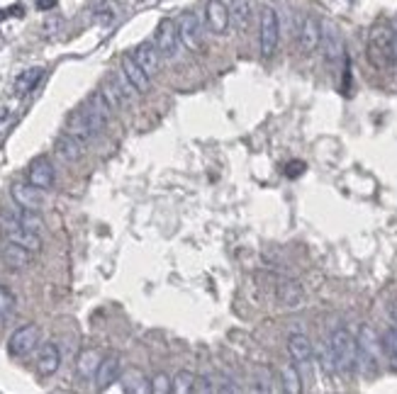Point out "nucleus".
<instances>
[{"label":"nucleus","mask_w":397,"mask_h":394,"mask_svg":"<svg viewBox=\"0 0 397 394\" xmlns=\"http://www.w3.org/2000/svg\"><path fill=\"white\" fill-rule=\"evenodd\" d=\"M288 353L290 358L295 360V365H298V370H310L312 365V343L310 338L304 336V333H293V336L288 338Z\"/></svg>","instance_id":"4468645a"},{"label":"nucleus","mask_w":397,"mask_h":394,"mask_svg":"<svg viewBox=\"0 0 397 394\" xmlns=\"http://www.w3.org/2000/svg\"><path fill=\"white\" fill-rule=\"evenodd\" d=\"M0 256H3L8 268H15V270H22V268H27L32 263V251L12 244V241H6V246L0 248Z\"/></svg>","instance_id":"4be33fe9"},{"label":"nucleus","mask_w":397,"mask_h":394,"mask_svg":"<svg viewBox=\"0 0 397 394\" xmlns=\"http://www.w3.org/2000/svg\"><path fill=\"white\" fill-rule=\"evenodd\" d=\"M151 392L154 394H168L171 392V380H168V375H164V373H159L154 380H151Z\"/></svg>","instance_id":"f704fd0d"},{"label":"nucleus","mask_w":397,"mask_h":394,"mask_svg":"<svg viewBox=\"0 0 397 394\" xmlns=\"http://www.w3.org/2000/svg\"><path fill=\"white\" fill-rule=\"evenodd\" d=\"M154 44L156 49L161 52L164 59H175L178 57V49H181V37H178V27H175L173 20L164 17L156 27V35H154Z\"/></svg>","instance_id":"423d86ee"},{"label":"nucleus","mask_w":397,"mask_h":394,"mask_svg":"<svg viewBox=\"0 0 397 394\" xmlns=\"http://www.w3.org/2000/svg\"><path fill=\"white\" fill-rule=\"evenodd\" d=\"M322 44V25L317 17L307 15L300 20L298 27V46L302 54H312Z\"/></svg>","instance_id":"9d476101"},{"label":"nucleus","mask_w":397,"mask_h":394,"mask_svg":"<svg viewBox=\"0 0 397 394\" xmlns=\"http://www.w3.org/2000/svg\"><path fill=\"white\" fill-rule=\"evenodd\" d=\"M195 392H215V384H212V377H197L195 380Z\"/></svg>","instance_id":"c9c22d12"},{"label":"nucleus","mask_w":397,"mask_h":394,"mask_svg":"<svg viewBox=\"0 0 397 394\" xmlns=\"http://www.w3.org/2000/svg\"><path fill=\"white\" fill-rule=\"evenodd\" d=\"M83 112H86L88 122H90V127H93V134L98 137V134H103V129L108 127V119H110V103L105 100L103 92H93V95L88 97L86 105H83Z\"/></svg>","instance_id":"6e6552de"},{"label":"nucleus","mask_w":397,"mask_h":394,"mask_svg":"<svg viewBox=\"0 0 397 394\" xmlns=\"http://www.w3.org/2000/svg\"><path fill=\"white\" fill-rule=\"evenodd\" d=\"M54 151H57V156L64 164H76V161H81L83 154H86V141L73 137V134L64 132L61 137L57 139V144H54Z\"/></svg>","instance_id":"ddd939ff"},{"label":"nucleus","mask_w":397,"mask_h":394,"mask_svg":"<svg viewBox=\"0 0 397 394\" xmlns=\"http://www.w3.org/2000/svg\"><path fill=\"white\" fill-rule=\"evenodd\" d=\"M205 25L212 35L222 37L227 35L229 25H232V17H229V8L224 0H207L205 3Z\"/></svg>","instance_id":"1a4fd4ad"},{"label":"nucleus","mask_w":397,"mask_h":394,"mask_svg":"<svg viewBox=\"0 0 397 394\" xmlns=\"http://www.w3.org/2000/svg\"><path fill=\"white\" fill-rule=\"evenodd\" d=\"M132 57H135V61L139 63L142 68H144L146 73H149L151 78L159 73V68H161V52L156 49V44L154 41H142V44H137L135 46V52H132Z\"/></svg>","instance_id":"2eb2a0df"},{"label":"nucleus","mask_w":397,"mask_h":394,"mask_svg":"<svg viewBox=\"0 0 397 394\" xmlns=\"http://www.w3.org/2000/svg\"><path fill=\"white\" fill-rule=\"evenodd\" d=\"M329 353H331V360H334V373H341V375H349L351 370L356 368V358H358V341L351 336L346 328H336L331 331L329 341Z\"/></svg>","instance_id":"f03ea898"},{"label":"nucleus","mask_w":397,"mask_h":394,"mask_svg":"<svg viewBox=\"0 0 397 394\" xmlns=\"http://www.w3.org/2000/svg\"><path fill=\"white\" fill-rule=\"evenodd\" d=\"M280 377H283V389L290 394H300L302 392V377H300V370L298 365H285L283 370H280Z\"/></svg>","instance_id":"c85d7f7f"},{"label":"nucleus","mask_w":397,"mask_h":394,"mask_svg":"<svg viewBox=\"0 0 397 394\" xmlns=\"http://www.w3.org/2000/svg\"><path fill=\"white\" fill-rule=\"evenodd\" d=\"M54 178H57V173H54V166L47 156H37V159L27 166V183H32L35 188L49 190L54 185Z\"/></svg>","instance_id":"f8f14e48"},{"label":"nucleus","mask_w":397,"mask_h":394,"mask_svg":"<svg viewBox=\"0 0 397 394\" xmlns=\"http://www.w3.org/2000/svg\"><path fill=\"white\" fill-rule=\"evenodd\" d=\"M122 73L129 78V83L137 88V92H149L151 76L135 61V57H132V54H124V57H122Z\"/></svg>","instance_id":"aec40b11"},{"label":"nucleus","mask_w":397,"mask_h":394,"mask_svg":"<svg viewBox=\"0 0 397 394\" xmlns=\"http://www.w3.org/2000/svg\"><path fill=\"white\" fill-rule=\"evenodd\" d=\"M54 6H57V0H37V8H39V10H52Z\"/></svg>","instance_id":"4c0bfd02"},{"label":"nucleus","mask_w":397,"mask_h":394,"mask_svg":"<svg viewBox=\"0 0 397 394\" xmlns=\"http://www.w3.org/2000/svg\"><path fill=\"white\" fill-rule=\"evenodd\" d=\"M229 17H232V25L239 32H246L251 25V0H232L229 3Z\"/></svg>","instance_id":"a878e982"},{"label":"nucleus","mask_w":397,"mask_h":394,"mask_svg":"<svg viewBox=\"0 0 397 394\" xmlns=\"http://www.w3.org/2000/svg\"><path fill=\"white\" fill-rule=\"evenodd\" d=\"M10 212H12V217H15L22 226H27L30 231H37V234H39L41 226H44V219H41L37 210H27V207L17 205V207H10Z\"/></svg>","instance_id":"cd10ccee"},{"label":"nucleus","mask_w":397,"mask_h":394,"mask_svg":"<svg viewBox=\"0 0 397 394\" xmlns=\"http://www.w3.org/2000/svg\"><path fill=\"white\" fill-rule=\"evenodd\" d=\"M302 170H304V164H302V161H295V164H290V166H288V170H285V173H288L290 178H298V175L302 173Z\"/></svg>","instance_id":"e433bc0d"},{"label":"nucleus","mask_w":397,"mask_h":394,"mask_svg":"<svg viewBox=\"0 0 397 394\" xmlns=\"http://www.w3.org/2000/svg\"><path fill=\"white\" fill-rule=\"evenodd\" d=\"M59 365H61V353H59V348L54 343H44L39 348V355H37V373H39L41 377H49V375L57 373Z\"/></svg>","instance_id":"412c9836"},{"label":"nucleus","mask_w":397,"mask_h":394,"mask_svg":"<svg viewBox=\"0 0 397 394\" xmlns=\"http://www.w3.org/2000/svg\"><path fill=\"white\" fill-rule=\"evenodd\" d=\"M178 27V37H181V44L186 46L188 52H202V46H205V39H202V25L197 20L195 12H183L175 22Z\"/></svg>","instance_id":"39448f33"},{"label":"nucleus","mask_w":397,"mask_h":394,"mask_svg":"<svg viewBox=\"0 0 397 394\" xmlns=\"http://www.w3.org/2000/svg\"><path fill=\"white\" fill-rule=\"evenodd\" d=\"M0 236L6 241H12V244L22 246V248H27V251H32V253L41 251L39 234H37V231H30L27 226H22L20 221L12 217L10 210L0 212Z\"/></svg>","instance_id":"7ed1b4c3"},{"label":"nucleus","mask_w":397,"mask_h":394,"mask_svg":"<svg viewBox=\"0 0 397 394\" xmlns=\"http://www.w3.org/2000/svg\"><path fill=\"white\" fill-rule=\"evenodd\" d=\"M41 78H44V68H41V66L27 68V71H22L20 76L15 78V83H12V90H15V95L25 97V95H30V92L35 90L37 86H39Z\"/></svg>","instance_id":"5701e85b"},{"label":"nucleus","mask_w":397,"mask_h":394,"mask_svg":"<svg viewBox=\"0 0 397 394\" xmlns=\"http://www.w3.org/2000/svg\"><path fill=\"white\" fill-rule=\"evenodd\" d=\"M12 122H15V108L3 105V108H0V137L12 127Z\"/></svg>","instance_id":"72a5a7b5"},{"label":"nucleus","mask_w":397,"mask_h":394,"mask_svg":"<svg viewBox=\"0 0 397 394\" xmlns=\"http://www.w3.org/2000/svg\"><path fill=\"white\" fill-rule=\"evenodd\" d=\"M368 61L376 68L395 66V30L390 25H376L368 35Z\"/></svg>","instance_id":"f257e3e1"},{"label":"nucleus","mask_w":397,"mask_h":394,"mask_svg":"<svg viewBox=\"0 0 397 394\" xmlns=\"http://www.w3.org/2000/svg\"><path fill=\"white\" fill-rule=\"evenodd\" d=\"M280 41V22L278 12L271 6L261 8V20H258V44H261L263 57H273Z\"/></svg>","instance_id":"20e7f679"},{"label":"nucleus","mask_w":397,"mask_h":394,"mask_svg":"<svg viewBox=\"0 0 397 394\" xmlns=\"http://www.w3.org/2000/svg\"><path fill=\"white\" fill-rule=\"evenodd\" d=\"M322 49H325L327 63H331V66L344 59V41H341V35L334 25L322 27Z\"/></svg>","instance_id":"f3484780"},{"label":"nucleus","mask_w":397,"mask_h":394,"mask_svg":"<svg viewBox=\"0 0 397 394\" xmlns=\"http://www.w3.org/2000/svg\"><path fill=\"white\" fill-rule=\"evenodd\" d=\"M119 375H122V358L117 353H110L108 358L100 360V368L95 373V384H98V389H108L113 382H117Z\"/></svg>","instance_id":"6ab92c4d"},{"label":"nucleus","mask_w":397,"mask_h":394,"mask_svg":"<svg viewBox=\"0 0 397 394\" xmlns=\"http://www.w3.org/2000/svg\"><path fill=\"white\" fill-rule=\"evenodd\" d=\"M66 132L68 134H73V137H78V139H83V141H90V139H95V134H93V127H90V122H88V117H86V112H83L81 108L76 110V112L68 117V122H66Z\"/></svg>","instance_id":"393cba45"},{"label":"nucleus","mask_w":397,"mask_h":394,"mask_svg":"<svg viewBox=\"0 0 397 394\" xmlns=\"http://www.w3.org/2000/svg\"><path fill=\"white\" fill-rule=\"evenodd\" d=\"M100 360H103V355H100V351L95 348H86L81 355H78L76 360V373L81 380H90L95 373H98L100 368Z\"/></svg>","instance_id":"b1692460"},{"label":"nucleus","mask_w":397,"mask_h":394,"mask_svg":"<svg viewBox=\"0 0 397 394\" xmlns=\"http://www.w3.org/2000/svg\"><path fill=\"white\" fill-rule=\"evenodd\" d=\"M195 380H197L195 373H191V370H181V373L171 380V392H175V394L195 392Z\"/></svg>","instance_id":"c756f323"},{"label":"nucleus","mask_w":397,"mask_h":394,"mask_svg":"<svg viewBox=\"0 0 397 394\" xmlns=\"http://www.w3.org/2000/svg\"><path fill=\"white\" fill-rule=\"evenodd\" d=\"M10 193H12V200H15V205H20V207H27V210H37L39 212L41 210V205H44V190H39V188H35L32 183H15L10 188Z\"/></svg>","instance_id":"dca6fc26"},{"label":"nucleus","mask_w":397,"mask_h":394,"mask_svg":"<svg viewBox=\"0 0 397 394\" xmlns=\"http://www.w3.org/2000/svg\"><path fill=\"white\" fill-rule=\"evenodd\" d=\"M356 365L361 368L363 375L378 373V358H376V338H373V328L363 326L361 341H358V358Z\"/></svg>","instance_id":"9b49d317"},{"label":"nucleus","mask_w":397,"mask_h":394,"mask_svg":"<svg viewBox=\"0 0 397 394\" xmlns=\"http://www.w3.org/2000/svg\"><path fill=\"white\" fill-rule=\"evenodd\" d=\"M122 389L129 394H146V392H151V382L144 377L142 370L129 368L127 373L122 375Z\"/></svg>","instance_id":"bb28decb"},{"label":"nucleus","mask_w":397,"mask_h":394,"mask_svg":"<svg viewBox=\"0 0 397 394\" xmlns=\"http://www.w3.org/2000/svg\"><path fill=\"white\" fill-rule=\"evenodd\" d=\"M275 297L283 309H300L304 302V292L300 287V282L295 280H280L275 287Z\"/></svg>","instance_id":"a211bd4d"},{"label":"nucleus","mask_w":397,"mask_h":394,"mask_svg":"<svg viewBox=\"0 0 397 394\" xmlns=\"http://www.w3.org/2000/svg\"><path fill=\"white\" fill-rule=\"evenodd\" d=\"M39 343V326L37 324H27V326H20L8 341V353L12 358H27L32 351L37 348Z\"/></svg>","instance_id":"0eeeda50"},{"label":"nucleus","mask_w":397,"mask_h":394,"mask_svg":"<svg viewBox=\"0 0 397 394\" xmlns=\"http://www.w3.org/2000/svg\"><path fill=\"white\" fill-rule=\"evenodd\" d=\"M12 314H15V295L8 287L0 285V324L8 322Z\"/></svg>","instance_id":"473e14b6"},{"label":"nucleus","mask_w":397,"mask_h":394,"mask_svg":"<svg viewBox=\"0 0 397 394\" xmlns=\"http://www.w3.org/2000/svg\"><path fill=\"white\" fill-rule=\"evenodd\" d=\"M380 346H383V351H385L387 358H390L392 368L397 370V326H390L385 333H383Z\"/></svg>","instance_id":"7c9ffc66"},{"label":"nucleus","mask_w":397,"mask_h":394,"mask_svg":"<svg viewBox=\"0 0 397 394\" xmlns=\"http://www.w3.org/2000/svg\"><path fill=\"white\" fill-rule=\"evenodd\" d=\"M390 314H392V319H395V322H397V302L390 307Z\"/></svg>","instance_id":"58836bf2"},{"label":"nucleus","mask_w":397,"mask_h":394,"mask_svg":"<svg viewBox=\"0 0 397 394\" xmlns=\"http://www.w3.org/2000/svg\"><path fill=\"white\" fill-rule=\"evenodd\" d=\"M100 92H103V95H105V100H108L110 108H113V110H117V108H122V105H127V100H124V95H122V92H119V88L115 86L113 78H108V81L103 83Z\"/></svg>","instance_id":"2f4dec72"}]
</instances>
